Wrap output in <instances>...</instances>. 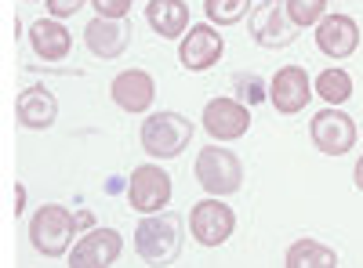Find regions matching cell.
<instances>
[{"label":"cell","mask_w":363,"mask_h":268,"mask_svg":"<svg viewBox=\"0 0 363 268\" xmlns=\"http://www.w3.org/2000/svg\"><path fill=\"white\" fill-rule=\"evenodd\" d=\"M135 254L153 264V268H167L178 261L182 254V218L178 214H145L135 225Z\"/></svg>","instance_id":"1"},{"label":"cell","mask_w":363,"mask_h":268,"mask_svg":"<svg viewBox=\"0 0 363 268\" xmlns=\"http://www.w3.org/2000/svg\"><path fill=\"white\" fill-rule=\"evenodd\" d=\"M196 127L189 124V116H182V112H153V116H145V124H142V148L153 160H174L186 153V145L193 141Z\"/></svg>","instance_id":"2"},{"label":"cell","mask_w":363,"mask_h":268,"mask_svg":"<svg viewBox=\"0 0 363 268\" xmlns=\"http://www.w3.org/2000/svg\"><path fill=\"white\" fill-rule=\"evenodd\" d=\"M196 182L207 196H233L244 185V163L225 145H203L196 153Z\"/></svg>","instance_id":"3"},{"label":"cell","mask_w":363,"mask_h":268,"mask_svg":"<svg viewBox=\"0 0 363 268\" xmlns=\"http://www.w3.org/2000/svg\"><path fill=\"white\" fill-rule=\"evenodd\" d=\"M73 232H77V218L58 203H44L40 211L29 221V243H33L37 254L44 257H62L73 243Z\"/></svg>","instance_id":"4"},{"label":"cell","mask_w":363,"mask_h":268,"mask_svg":"<svg viewBox=\"0 0 363 268\" xmlns=\"http://www.w3.org/2000/svg\"><path fill=\"white\" fill-rule=\"evenodd\" d=\"M247 29H251L255 44H262V47H269V51L287 47V44H294V37H298V25H294L291 15H287V0H255L251 18H247Z\"/></svg>","instance_id":"5"},{"label":"cell","mask_w":363,"mask_h":268,"mask_svg":"<svg viewBox=\"0 0 363 268\" xmlns=\"http://www.w3.org/2000/svg\"><path fill=\"white\" fill-rule=\"evenodd\" d=\"M128 203L138 214H160L171 203V174L160 163H142L131 170L128 182Z\"/></svg>","instance_id":"6"},{"label":"cell","mask_w":363,"mask_h":268,"mask_svg":"<svg viewBox=\"0 0 363 268\" xmlns=\"http://www.w3.org/2000/svg\"><path fill=\"white\" fill-rule=\"evenodd\" d=\"M189 232H193V240H196L200 247H207V250L222 247L229 235L236 232L233 206H229V203H218V196L200 199L193 211H189Z\"/></svg>","instance_id":"7"},{"label":"cell","mask_w":363,"mask_h":268,"mask_svg":"<svg viewBox=\"0 0 363 268\" xmlns=\"http://www.w3.org/2000/svg\"><path fill=\"white\" fill-rule=\"evenodd\" d=\"M309 138L323 156H345L356 145V124H352V116H345L338 105H330V109L316 112L309 120Z\"/></svg>","instance_id":"8"},{"label":"cell","mask_w":363,"mask_h":268,"mask_svg":"<svg viewBox=\"0 0 363 268\" xmlns=\"http://www.w3.org/2000/svg\"><path fill=\"white\" fill-rule=\"evenodd\" d=\"M203 131L215 141H240L251 131V109L236 98H211L203 105Z\"/></svg>","instance_id":"9"},{"label":"cell","mask_w":363,"mask_h":268,"mask_svg":"<svg viewBox=\"0 0 363 268\" xmlns=\"http://www.w3.org/2000/svg\"><path fill=\"white\" fill-rule=\"evenodd\" d=\"M222 51H225V40L215 25H189V33L178 44V62L189 73H203L211 66H218Z\"/></svg>","instance_id":"10"},{"label":"cell","mask_w":363,"mask_h":268,"mask_svg":"<svg viewBox=\"0 0 363 268\" xmlns=\"http://www.w3.org/2000/svg\"><path fill=\"white\" fill-rule=\"evenodd\" d=\"M124 254V240L116 228H91L69 254V268H109Z\"/></svg>","instance_id":"11"},{"label":"cell","mask_w":363,"mask_h":268,"mask_svg":"<svg viewBox=\"0 0 363 268\" xmlns=\"http://www.w3.org/2000/svg\"><path fill=\"white\" fill-rule=\"evenodd\" d=\"M309 98H313V80L306 76L301 66H284L269 83V102L277 105V112H284V116L301 112L309 105Z\"/></svg>","instance_id":"12"},{"label":"cell","mask_w":363,"mask_h":268,"mask_svg":"<svg viewBox=\"0 0 363 268\" xmlns=\"http://www.w3.org/2000/svg\"><path fill=\"white\" fill-rule=\"evenodd\" d=\"M84 44H87V51L95 54V58L109 62V58H120V54L128 51L131 25L124 18H102V15H95V18L84 25Z\"/></svg>","instance_id":"13"},{"label":"cell","mask_w":363,"mask_h":268,"mask_svg":"<svg viewBox=\"0 0 363 268\" xmlns=\"http://www.w3.org/2000/svg\"><path fill=\"white\" fill-rule=\"evenodd\" d=\"M109 95H113L116 109H124V112L138 116V112H149V105H153L157 83H153V76H149L145 69H124V73L113 76Z\"/></svg>","instance_id":"14"},{"label":"cell","mask_w":363,"mask_h":268,"mask_svg":"<svg viewBox=\"0 0 363 268\" xmlns=\"http://www.w3.org/2000/svg\"><path fill=\"white\" fill-rule=\"evenodd\" d=\"M316 47L327 58H349L359 47V25L349 15H323L316 25Z\"/></svg>","instance_id":"15"},{"label":"cell","mask_w":363,"mask_h":268,"mask_svg":"<svg viewBox=\"0 0 363 268\" xmlns=\"http://www.w3.org/2000/svg\"><path fill=\"white\" fill-rule=\"evenodd\" d=\"M15 116L18 124L29 131H48L58 120V98L48 91V87H26L15 102Z\"/></svg>","instance_id":"16"},{"label":"cell","mask_w":363,"mask_h":268,"mask_svg":"<svg viewBox=\"0 0 363 268\" xmlns=\"http://www.w3.org/2000/svg\"><path fill=\"white\" fill-rule=\"evenodd\" d=\"M29 44H33L37 58H44V62H58V58L69 54L73 37H69V29L58 18H37L33 25H29Z\"/></svg>","instance_id":"17"},{"label":"cell","mask_w":363,"mask_h":268,"mask_svg":"<svg viewBox=\"0 0 363 268\" xmlns=\"http://www.w3.org/2000/svg\"><path fill=\"white\" fill-rule=\"evenodd\" d=\"M145 18H149L157 37L178 40V37H186V29H189V4L186 0H149Z\"/></svg>","instance_id":"18"},{"label":"cell","mask_w":363,"mask_h":268,"mask_svg":"<svg viewBox=\"0 0 363 268\" xmlns=\"http://www.w3.org/2000/svg\"><path fill=\"white\" fill-rule=\"evenodd\" d=\"M284 264L287 268H338V254L316 240H298L287 247Z\"/></svg>","instance_id":"19"},{"label":"cell","mask_w":363,"mask_h":268,"mask_svg":"<svg viewBox=\"0 0 363 268\" xmlns=\"http://www.w3.org/2000/svg\"><path fill=\"white\" fill-rule=\"evenodd\" d=\"M313 87H316V95H320L327 105H342V102L352 98V76H349L345 69H323Z\"/></svg>","instance_id":"20"},{"label":"cell","mask_w":363,"mask_h":268,"mask_svg":"<svg viewBox=\"0 0 363 268\" xmlns=\"http://www.w3.org/2000/svg\"><path fill=\"white\" fill-rule=\"evenodd\" d=\"M255 8V0H203V11L211 25H236Z\"/></svg>","instance_id":"21"},{"label":"cell","mask_w":363,"mask_h":268,"mask_svg":"<svg viewBox=\"0 0 363 268\" xmlns=\"http://www.w3.org/2000/svg\"><path fill=\"white\" fill-rule=\"evenodd\" d=\"M287 15L298 29L320 25V18L327 15V0H287Z\"/></svg>","instance_id":"22"},{"label":"cell","mask_w":363,"mask_h":268,"mask_svg":"<svg viewBox=\"0 0 363 268\" xmlns=\"http://www.w3.org/2000/svg\"><path fill=\"white\" fill-rule=\"evenodd\" d=\"M91 4H95V11H99L102 18H128V11H131L135 0H91Z\"/></svg>","instance_id":"23"},{"label":"cell","mask_w":363,"mask_h":268,"mask_svg":"<svg viewBox=\"0 0 363 268\" xmlns=\"http://www.w3.org/2000/svg\"><path fill=\"white\" fill-rule=\"evenodd\" d=\"M84 4H87V0H48V11H51V18H69Z\"/></svg>","instance_id":"24"},{"label":"cell","mask_w":363,"mask_h":268,"mask_svg":"<svg viewBox=\"0 0 363 268\" xmlns=\"http://www.w3.org/2000/svg\"><path fill=\"white\" fill-rule=\"evenodd\" d=\"M255 87H258V80H255V76H247V80L240 76V95H244L247 102H258V98H262V91H255Z\"/></svg>","instance_id":"25"},{"label":"cell","mask_w":363,"mask_h":268,"mask_svg":"<svg viewBox=\"0 0 363 268\" xmlns=\"http://www.w3.org/2000/svg\"><path fill=\"white\" fill-rule=\"evenodd\" d=\"M22 206H26V185H15V218L22 214Z\"/></svg>","instance_id":"26"},{"label":"cell","mask_w":363,"mask_h":268,"mask_svg":"<svg viewBox=\"0 0 363 268\" xmlns=\"http://www.w3.org/2000/svg\"><path fill=\"white\" fill-rule=\"evenodd\" d=\"M352 177H356V189L363 192V156L356 160V170H352Z\"/></svg>","instance_id":"27"},{"label":"cell","mask_w":363,"mask_h":268,"mask_svg":"<svg viewBox=\"0 0 363 268\" xmlns=\"http://www.w3.org/2000/svg\"><path fill=\"white\" fill-rule=\"evenodd\" d=\"M91 225H95V218H91L87 211H84V214H77V228H91Z\"/></svg>","instance_id":"28"}]
</instances>
